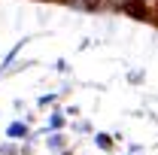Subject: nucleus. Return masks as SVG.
Instances as JSON below:
<instances>
[{
  "label": "nucleus",
  "mask_w": 158,
  "mask_h": 155,
  "mask_svg": "<svg viewBox=\"0 0 158 155\" xmlns=\"http://www.w3.org/2000/svg\"><path fill=\"white\" fill-rule=\"evenodd\" d=\"M146 3H149V6H158V0H146Z\"/></svg>",
  "instance_id": "1"
}]
</instances>
